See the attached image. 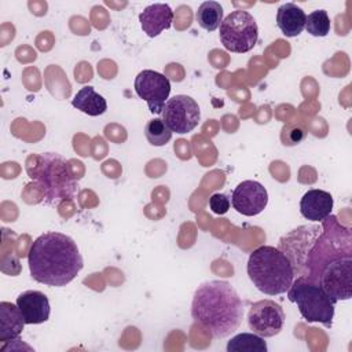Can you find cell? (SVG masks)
Wrapping results in <instances>:
<instances>
[{
	"label": "cell",
	"mask_w": 352,
	"mask_h": 352,
	"mask_svg": "<svg viewBox=\"0 0 352 352\" xmlns=\"http://www.w3.org/2000/svg\"><path fill=\"white\" fill-rule=\"evenodd\" d=\"M28 263L32 278L48 286H66L84 267L74 239L56 231L44 232L32 242Z\"/></svg>",
	"instance_id": "1"
},
{
	"label": "cell",
	"mask_w": 352,
	"mask_h": 352,
	"mask_svg": "<svg viewBox=\"0 0 352 352\" xmlns=\"http://www.w3.org/2000/svg\"><path fill=\"white\" fill-rule=\"evenodd\" d=\"M191 316L213 338H226L241 326L243 302L227 280H208L194 292Z\"/></svg>",
	"instance_id": "2"
},
{
	"label": "cell",
	"mask_w": 352,
	"mask_h": 352,
	"mask_svg": "<svg viewBox=\"0 0 352 352\" xmlns=\"http://www.w3.org/2000/svg\"><path fill=\"white\" fill-rule=\"evenodd\" d=\"M26 170L41 190L45 205L58 206L77 194L78 186L70 165L56 153L32 154L26 161Z\"/></svg>",
	"instance_id": "3"
},
{
	"label": "cell",
	"mask_w": 352,
	"mask_h": 352,
	"mask_svg": "<svg viewBox=\"0 0 352 352\" xmlns=\"http://www.w3.org/2000/svg\"><path fill=\"white\" fill-rule=\"evenodd\" d=\"M246 270L254 287L268 296L286 293L296 276L287 256L278 248L268 245L250 253Z\"/></svg>",
	"instance_id": "4"
},
{
	"label": "cell",
	"mask_w": 352,
	"mask_h": 352,
	"mask_svg": "<svg viewBox=\"0 0 352 352\" xmlns=\"http://www.w3.org/2000/svg\"><path fill=\"white\" fill-rule=\"evenodd\" d=\"M351 243V230L340 224L336 216L326 217L320 234L307 253L300 276L319 283V275L327 263L337 257L352 254Z\"/></svg>",
	"instance_id": "5"
},
{
	"label": "cell",
	"mask_w": 352,
	"mask_h": 352,
	"mask_svg": "<svg viewBox=\"0 0 352 352\" xmlns=\"http://www.w3.org/2000/svg\"><path fill=\"white\" fill-rule=\"evenodd\" d=\"M287 298L297 304L301 316L308 323L318 322L326 327H331L336 302L319 283H315L305 276H298L289 287Z\"/></svg>",
	"instance_id": "6"
},
{
	"label": "cell",
	"mask_w": 352,
	"mask_h": 352,
	"mask_svg": "<svg viewBox=\"0 0 352 352\" xmlns=\"http://www.w3.org/2000/svg\"><path fill=\"white\" fill-rule=\"evenodd\" d=\"M258 38V28L248 11H231L220 25V40L226 50L236 54L250 51Z\"/></svg>",
	"instance_id": "7"
},
{
	"label": "cell",
	"mask_w": 352,
	"mask_h": 352,
	"mask_svg": "<svg viewBox=\"0 0 352 352\" xmlns=\"http://www.w3.org/2000/svg\"><path fill=\"white\" fill-rule=\"evenodd\" d=\"M319 285L334 302L349 300L352 297V254L327 263L319 275Z\"/></svg>",
	"instance_id": "8"
},
{
	"label": "cell",
	"mask_w": 352,
	"mask_h": 352,
	"mask_svg": "<svg viewBox=\"0 0 352 352\" xmlns=\"http://www.w3.org/2000/svg\"><path fill=\"white\" fill-rule=\"evenodd\" d=\"M161 116L172 132L183 135L191 132L199 124L201 110L191 96L175 95L166 100Z\"/></svg>",
	"instance_id": "9"
},
{
	"label": "cell",
	"mask_w": 352,
	"mask_h": 352,
	"mask_svg": "<svg viewBox=\"0 0 352 352\" xmlns=\"http://www.w3.org/2000/svg\"><path fill=\"white\" fill-rule=\"evenodd\" d=\"M135 91L138 96L146 100L153 114H161L170 94L168 77L155 70H142L135 78Z\"/></svg>",
	"instance_id": "10"
},
{
	"label": "cell",
	"mask_w": 352,
	"mask_h": 352,
	"mask_svg": "<svg viewBox=\"0 0 352 352\" xmlns=\"http://www.w3.org/2000/svg\"><path fill=\"white\" fill-rule=\"evenodd\" d=\"M249 329L264 337H274L283 329L285 312L282 307L272 300H260L250 305L248 312Z\"/></svg>",
	"instance_id": "11"
},
{
	"label": "cell",
	"mask_w": 352,
	"mask_h": 352,
	"mask_svg": "<svg viewBox=\"0 0 352 352\" xmlns=\"http://www.w3.org/2000/svg\"><path fill=\"white\" fill-rule=\"evenodd\" d=\"M268 204L265 187L256 180H243L232 191L231 205L243 216H256L261 213Z\"/></svg>",
	"instance_id": "12"
},
{
	"label": "cell",
	"mask_w": 352,
	"mask_h": 352,
	"mask_svg": "<svg viewBox=\"0 0 352 352\" xmlns=\"http://www.w3.org/2000/svg\"><path fill=\"white\" fill-rule=\"evenodd\" d=\"M15 304L18 305L26 324L44 323L50 318V301L43 292L26 290L16 297Z\"/></svg>",
	"instance_id": "13"
},
{
	"label": "cell",
	"mask_w": 352,
	"mask_h": 352,
	"mask_svg": "<svg viewBox=\"0 0 352 352\" xmlns=\"http://www.w3.org/2000/svg\"><path fill=\"white\" fill-rule=\"evenodd\" d=\"M334 199L330 192L312 188L308 190L300 201L301 214L311 221H323L331 214Z\"/></svg>",
	"instance_id": "14"
},
{
	"label": "cell",
	"mask_w": 352,
	"mask_h": 352,
	"mask_svg": "<svg viewBox=\"0 0 352 352\" xmlns=\"http://www.w3.org/2000/svg\"><path fill=\"white\" fill-rule=\"evenodd\" d=\"M172 21L173 11L165 3L150 4L139 14L140 26L148 37H157L162 30L169 29Z\"/></svg>",
	"instance_id": "15"
},
{
	"label": "cell",
	"mask_w": 352,
	"mask_h": 352,
	"mask_svg": "<svg viewBox=\"0 0 352 352\" xmlns=\"http://www.w3.org/2000/svg\"><path fill=\"white\" fill-rule=\"evenodd\" d=\"M23 316L16 304L0 302V341L8 342L19 338L25 326Z\"/></svg>",
	"instance_id": "16"
},
{
	"label": "cell",
	"mask_w": 352,
	"mask_h": 352,
	"mask_svg": "<svg viewBox=\"0 0 352 352\" xmlns=\"http://www.w3.org/2000/svg\"><path fill=\"white\" fill-rule=\"evenodd\" d=\"M307 14L294 3H285L278 8L276 25L286 37H296L305 29Z\"/></svg>",
	"instance_id": "17"
},
{
	"label": "cell",
	"mask_w": 352,
	"mask_h": 352,
	"mask_svg": "<svg viewBox=\"0 0 352 352\" xmlns=\"http://www.w3.org/2000/svg\"><path fill=\"white\" fill-rule=\"evenodd\" d=\"M72 104L77 110L92 117L100 116L107 110L106 99L100 94H98L91 85H84L82 88H80L72 99Z\"/></svg>",
	"instance_id": "18"
},
{
	"label": "cell",
	"mask_w": 352,
	"mask_h": 352,
	"mask_svg": "<svg viewBox=\"0 0 352 352\" xmlns=\"http://www.w3.org/2000/svg\"><path fill=\"white\" fill-rule=\"evenodd\" d=\"M227 352H267L264 337L256 333H239L227 342Z\"/></svg>",
	"instance_id": "19"
},
{
	"label": "cell",
	"mask_w": 352,
	"mask_h": 352,
	"mask_svg": "<svg viewBox=\"0 0 352 352\" xmlns=\"http://www.w3.org/2000/svg\"><path fill=\"white\" fill-rule=\"evenodd\" d=\"M195 19L202 29L213 32L223 22V7L217 1H204L195 12Z\"/></svg>",
	"instance_id": "20"
},
{
	"label": "cell",
	"mask_w": 352,
	"mask_h": 352,
	"mask_svg": "<svg viewBox=\"0 0 352 352\" xmlns=\"http://www.w3.org/2000/svg\"><path fill=\"white\" fill-rule=\"evenodd\" d=\"M172 131L168 128L165 121L162 118H153L146 124L144 128V135L146 139L148 140L150 144L155 147L165 146L170 138H172Z\"/></svg>",
	"instance_id": "21"
},
{
	"label": "cell",
	"mask_w": 352,
	"mask_h": 352,
	"mask_svg": "<svg viewBox=\"0 0 352 352\" xmlns=\"http://www.w3.org/2000/svg\"><path fill=\"white\" fill-rule=\"evenodd\" d=\"M305 29L311 36L324 37L330 32V18L324 10L312 11L305 21Z\"/></svg>",
	"instance_id": "22"
},
{
	"label": "cell",
	"mask_w": 352,
	"mask_h": 352,
	"mask_svg": "<svg viewBox=\"0 0 352 352\" xmlns=\"http://www.w3.org/2000/svg\"><path fill=\"white\" fill-rule=\"evenodd\" d=\"M231 206L230 198L226 194L221 192H216L209 198V208L212 209L213 213L216 214H224L228 212Z\"/></svg>",
	"instance_id": "23"
},
{
	"label": "cell",
	"mask_w": 352,
	"mask_h": 352,
	"mask_svg": "<svg viewBox=\"0 0 352 352\" xmlns=\"http://www.w3.org/2000/svg\"><path fill=\"white\" fill-rule=\"evenodd\" d=\"M290 128H292V129H290L289 133H287L289 140H287L286 144H289V146L298 144V143L305 138L307 132H305V129H304L302 126H300V125H292Z\"/></svg>",
	"instance_id": "24"
}]
</instances>
